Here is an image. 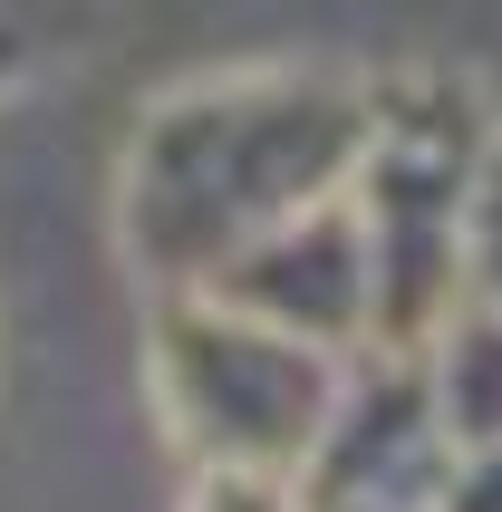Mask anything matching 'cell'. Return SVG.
Segmentation results:
<instances>
[{
    "label": "cell",
    "instance_id": "obj_5",
    "mask_svg": "<svg viewBox=\"0 0 502 512\" xmlns=\"http://www.w3.org/2000/svg\"><path fill=\"white\" fill-rule=\"evenodd\" d=\"M194 512H329V503H309L300 484H261V474H203Z\"/></svg>",
    "mask_w": 502,
    "mask_h": 512
},
{
    "label": "cell",
    "instance_id": "obj_3",
    "mask_svg": "<svg viewBox=\"0 0 502 512\" xmlns=\"http://www.w3.org/2000/svg\"><path fill=\"white\" fill-rule=\"evenodd\" d=\"M87 0H0V97L10 87H29L39 68H58V58L87 39Z\"/></svg>",
    "mask_w": 502,
    "mask_h": 512
},
{
    "label": "cell",
    "instance_id": "obj_2",
    "mask_svg": "<svg viewBox=\"0 0 502 512\" xmlns=\"http://www.w3.org/2000/svg\"><path fill=\"white\" fill-rule=\"evenodd\" d=\"M155 397L174 435L203 455V474L300 484L338 426L348 377H338V348L290 339L213 290H174L155 319Z\"/></svg>",
    "mask_w": 502,
    "mask_h": 512
},
{
    "label": "cell",
    "instance_id": "obj_4",
    "mask_svg": "<svg viewBox=\"0 0 502 512\" xmlns=\"http://www.w3.org/2000/svg\"><path fill=\"white\" fill-rule=\"evenodd\" d=\"M464 300L502 310V136L483 145L474 194H464Z\"/></svg>",
    "mask_w": 502,
    "mask_h": 512
},
{
    "label": "cell",
    "instance_id": "obj_1",
    "mask_svg": "<svg viewBox=\"0 0 502 512\" xmlns=\"http://www.w3.org/2000/svg\"><path fill=\"white\" fill-rule=\"evenodd\" d=\"M377 116L319 78H203L145 107L126 155V252L155 290H213L251 242L358 184Z\"/></svg>",
    "mask_w": 502,
    "mask_h": 512
}]
</instances>
